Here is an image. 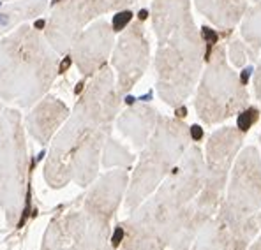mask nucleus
Listing matches in <instances>:
<instances>
[{"mask_svg": "<svg viewBox=\"0 0 261 250\" xmlns=\"http://www.w3.org/2000/svg\"><path fill=\"white\" fill-rule=\"evenodd\" d=\"M242 143H244V132L237 127L219 129L208 137L205 183L196 199V211L203 222H208L221 205L228 173Z\"/></svg>", "mask_w": 261, "mask_h": 250, "instance_id": "6", "label": "nucleus"}, {"mask_svg": "<svg viewBox=\"0 0 261 250\" xmlns=\"http://www.w3.org/2000/svg\"><path fill=\"white\" fill-rule=\"evenodd\" d=\"M25 143L20 125V113L6 109L0 127V196L18 208L25 187Z\"/></svg>", "mask_w": 261, "mask_h": 250, "instance_id": "9", "label": "nucleus"}, {"mask_svg": "<svg viewBox=\"0 0 261 250\" xmlns=\"http://www.w3.org/2000/svg\"><path fill=\"white\" fill-rule=\"evenodd\" d=\"M4 2H9V0H4Z\"/></svg>", "mask_w": 261, "mask_h": 250, "instance_id": "27", "label": "nucleus"}, {"mask_svg": "<svg viewBox=\"0 0 261 250\" xmlns=\"http://www.w3.org/2000/svg\"><path fill=\"white\" fill-rule=\"evenodd\" d=\"M191 141V130L184 122L173 118H157L147 148L141 153L140 164L134 171L127 192V208L133 210L150 196L163 178L170 175L186 152Z\"/></svg>", "mask_w": 261, "mask_h": 250, "instance_id": "4", "label": "nucleus"}, {"mask_svg": "<svg viewBox=\"0 0 261 250\" xmlns=\"http://www.w3.org/2000/svg\"><path fill=\"white\" fill-rule=\"evenodd\" d=\"M261 210V155L247 146L237 157L228 194L219 205L217 217L228 224H240Z\"/></svg>", "mask_w": 261, "mask_h": 250, "instance_id": "8", "label": "nucleus"}, {"mask_svg": "<svg viewBox=\"0 0 261 250\" xmlns=\"http://www.w3.org/2000/svg\"><path fill=\"white\" fill-rule=\"evenodd\" d=\"M130 18H133V13H130V11H125V9L118 11V13L113 16V23H111V29H113V32H122V30L127 26Z\"/></svg>", "mask_w": 261, "mask_h": 250, "instance_id": "20", "label": "nucleus"}, {"mask_svg": "<svg viewBox=\"0 0 261 250\" xmlns=\"http://www.w3.org/2000/svg\"><path fill=\"white\" fill-rule=\"evenodd\" d=\"M229 60L233 62V65L237 67H244L245 62H247V49H245V44L240 39L233 37L231 42H229Z\"/></svg>", "mask_w": 261, "mask_h": 250, "instance_id": "18", "label": "nucleus"}, {"mask_svg": "<svg viewBox=\"0 0 261 250\" xmlns=\"http://www.w3.org/2000/svg\"><path fill=\"white\" fill-rule=\"evenodd\" d=\"M138 0H62L55 6L44 37L59 55H67L88 23L113 11L127 9Z\"/></svg>", "mask_w": 261, "mask_h": 250, "instance_id": "7", "label": "nucleus"}, {"mask_svg": "<svg viewBox=\"0 0 261 250\" xmlns=\"http://www.w3.org/2000/svg\"><path fill=\"white\" fill-rule=\"evenodd\" d=\"M254 94L261 104V64L258 67V72H256V76H254Z\"/></svg>", "mask_w": 261, "mask_h": 250, "instance_id": "22", "label": "nucleus"}, {"mask_svg": "<svg viewBox=\"0 0 261 250\" xmlns=\"http://www.w3.org/2000/svg\"><path fill=\"white\" fill-rule=\"evenodd\" d=\"M249 104V94L239 72L228 65L226 46L212 48L196 94V113L203 124L216 125L239 115Z\"/></svg>", "mask_w": 261, "mask_h": 250, "instance_id": "5", "label": "nucleus"}, {"mask_svg": "<svg viewBox=\"0 0 261 250\" xmlns=\"http://www.w3.org/2000/svg\"><path fill=\"white\" fill-rule=\"evenodd\" d=\"M194 4H196V9H198L199 13L205 14L206 18L210 16V13H212L214 0H194Z\"/></svg>", "mask_w": 261, "mask_h": 250, "instance_id": "21", "label": "nucleus"}, {"mask_svg": "<svg viewBox=\"0 0 261 250\" xmlns=\"http://www.w3.org/2000/svg\"><path fill=\"white\" fill-rule=\"evenodd\" d=\"M251 71H252V69H251V67H247V69H244V72H242L240 81L244 83V85H247V81H249V76H251Z\"/></svg>", "mask_w": 261, "mask_h": 250, "instance_id": "24", "label": "nucleus"}, {"mask_svg": "<svg viewBox=\"0 0 261 250\" xmlns=\"http://www.w3.org/2000/svg\"><path fill=\"white\" fill-rule=\"evenodd\" d=\"M69 109L60 99L46 97L29 117V130L39 143H48L60 124L67 118Z\"/></svg>", "mask_w": 261, "mask_h": 250, "instance_id": "13", "label": "nucleus"}, {"mask_svg": "<svg viewBox=\"0 0 261 250\" xmlns=\"http://www.w3.org/2000/svg\"><path fill=\"white\" fill-rule=\"evenodd\" d=\"M152 25L157 36V92L168 106L178 107L193 94L205 59L191 0H155Z\"/></svg>", "mask_w": 261, "mask_h": 250, "instance_id": "2", "label": "nucleus"}, {"mask_svg": "<svg viewBox=\"0 0 261 250\" xmlns=\"http://www.w3.org/2000/svg\"><path fill=\"white\" fill-rule=\"evenodd\" d=\"M191 140H194V141H199L201 140V136H203V132H201V129H199L198 125H194V127H191Z\"/></svg>", "mask_w": 261, "mask_h": 250, "instance_id": "23", "label": "nucleus"}, {"mask_svg": "<svg viewBox=\"0 0 261 250\" xmlns=\"http://www.w3.org/2000/svg\"><path fill=\"white\" fill-rule=\"evenodd\" d=\"M113 29L110 23L99 20L83 30L74 41L71 59H74L76 67L85 78L99 72L108 62L110 51L113 48Z\"/></svg>", "mask_w": 261, "mask_h": 250, "instance_id": "12", "label": "nucleus"}, {"mask_svg": "<svg viewBox=\"0 0 261 250\" xmlns=\"http://www.w3.org/2000/svg\"><path fill=\"white\" fill-rule=\"evenodd\" d=\"M59 53L30 25L0 39V99L32 106L49 90L59 74Z\"/></svg>", "mask_w": 261, "mask_h": 250, "instance_id": "3", "label": "nucleus"}, {"mask_svg": "<svg viewBox=\"0 0 261 250\" xmlns=\"http://www.w3.org/2000/svg\"><path fill=\"white\" fill-rule=\"evenodd\" d=\"M124 30L125 32H122L111 59V65L117 72V90L120 95L133 90L138 79L145 74L150 60V44L145 36L143 21H134Z\"/></svg>", "mask_w": 261, "mask_h": 250, "instance_id": "10", "label": "nucleus"}, {"mask_svg": "<svg viewBox=\"0 0 261 250\" xmlns=\"http://www.w3.org/2000/svg\"><path fill=\"white\" fill-rule=\"evenodd\" d=\"M261 229V210L240 224H228L212 217L196 234L193 250H247Z\"/></svg>", "mask_w": 261, "mask_h": 250, "instance_id": "11", "label": "nucleus"}, {"mask_svg": "<svg viewBox=\"0 0 261 250\" xmlns=\"http://www.w3.org/2000/svg\"><path fill=\"white\" fill-rule=\"evenodd\" d=\"M258 0H214L208 20L222 30H231L244 18L249 4Z\"/></svg>", "mask_w": 261, "mask_h": 250, "instance_id": "16", "label": "nucleus"}, {"mask_svg": "<svg viewBox=\"0 0 261 250\" xmlns=\"http://www.w3.org/2000/svg\"><path fill=\"white\" fill-rule=\"evenodd\" d=\"M249 250H261V236L256 241H252L251 247H249Z\"/></svg>", "mask_w": 261, "mask_h": 250, "instance_id": "25", "label": "nucleus"}, {"mask_svg": "<svg viewBox=\"0 0 261 250\" xmlns=\"http://www.w3.org/2000/svg\"><path fill=\"white\" fill-rule=\"evenodd\" d=\"M258 118H259V111L256 109V107H252V106H247L245 109H242L240 111V115H239V125H237V129L242 130V132H247L249 129H251L252 125L258 122Z\"/></svg>", "mask_w": 261, "mask_h": 250, "instance_id": "19", "label": "nucleus"}, {"mask_svg": "<svg viewBox=\"0 0 261 250\" xmlns=\"http://www.w3.org/2000/svg\"><path fill=\"white\" fill-rule=\"evenodd\" d=\"M117 85L110 67H102L74 106L71 120L57 136L46 162V180L53 188L69 180L88 183L95 176L99 153L110 134L113 117L120 104Z\"/></svg>", "mask_w": 261, "mask_h": 250, "instance_id": "1", "label": "nucleus"}, {"mask_svg": "<svg viewBox=\"0 0 261 250\" xmlns=\"http://www.w3.org/2000/svg\"><path fill=\"white\" fill-rule=\"evenodd\" d=\"M259 143H261V134H259Z\"/></svg>", "mask_w": 261, "mask_h": 250, "instance_id": "26", "label": "nucleus"}, {"mask_svg": "<svg viewBox=\"0 0 261 250\" xmlns=\"http://www.w3.org/2000/svg\"><path fill=\"white\" fill-rule=\"evenodd\" d=\"M244 16L245 18L242 23L240 36L245 41L247 59L256 60L261 49V0L256 2L254 7H249Z\"/></svg>", "mask_w": 261, "mask_h": 250, "instance_id": "17", "label": "nucleus"}, {"mask_svg": "<svg viewBox=\"0 0 261 250\" xmlns=\"http://www.w3.org/2000/svg\"><path fill=\"white\" fill-rule=\"evenodd\" d=\"M48 7V0H16L0 7V39L20 23L37 18Z\"/></svg>", "mask_w": 261, "mask_h": 250, "instance_id": "14", "label": "nucleus"}, {"mask_svg": "<svg viewBox=\"0 0 261 250\" xmlns=\"http://www.w3.org/2000/svg\"><path fill=\"white\" fill-rule=\"evenodd\" d=\"M157 120V113L148 106H136L129 109L120 120V127L138 146H141L147 140L148 132L152 130Z\"/></svg>", "mask_w": 261, "mask_h": 250, "instance_id": "15", "label": "nucleus"}]
</instances>
